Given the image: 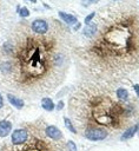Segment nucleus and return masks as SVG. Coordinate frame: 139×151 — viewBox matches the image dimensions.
I'll list each match as a JSON object with an SVG mask.
<instances>
[{
    "label": "nucleus",
    "mask_w": 139,
    "mask_h": 151,
    "mask_svg": "<svg viewBox=\"0 0 139 151\" xmlns=\"http://www.w3.org/2000/svg\"><path fill=\"white\" fill-rule=\"evenodd\" d=\"M95 32L73 51L85 78L124 80L139 68V5L119 0L94 15Z\"/></svg>",
    "instance_id": "f257e3e1"
},
{
    "label": "nucleus",
    "mask_w": 139,
    "mask_h": 151,
    "mask_svg": "<svg viewBox=\"0 0 139 151\" xmlns=\"http://www.w3.org/2000/svg\"><path fill=\"white\" fill-rule=\"evenodd\" d=\"M121 81L84 78L71 93V120L86 139L104 140L139 123V99Z\"/></svg>",
    "instance_id": "f03ea898"
},
{
    "label": "nucleus",
    "mask_w": 139,
    "mask_h": 151,
    "mask_svg": "<svg viewBox=\"0 0 139 151\" xmlns=\"http://www.w3.org/2000/svg\"><path fill=\"white\" fill-rule=\"evenodd\" d=\"M64 32V28L59 33L25 32L15 42H5L4 52L12 59L0 64L1 72L12 76L24 91L42 93L54 90L64 81L70 67L71 48Z\"/></svg>",
    "instance_id": "7ed1b4c3"
},
{
    "label": "nucleus",
    "mask_w": 139,
    "mask_h": 151,
    "mask_svg": "<svg viewBox=\"0 0 139 151\" xmlns=\"http://www.w3.org/2000/svg\"><path fill=\"white\" fill-rule=\"evenodd\" d=\"M64 150H65L64 146L57 147L48 140L32 138L28 142H25L24 145H21V146L6 147L5 151H64Z\"/></svg>",
    "instance_id": "20e7f679"
},
{
    "label": "nucleus",
    "mask_w": 139,
    "mask_h": 151,
    "mask_svg": "<svg viewBox=\"0 0 139 151\" xmlns=\"http://www.w3.org/2000/svg\"><path fill=\"white\" fill-rule=\"evenodd\" d=\"M31 29L37 34H46L51 28L46 20L44 19H35L31 24Z\"/></svg>",
    "instance_id": "39448f33"
},
{
    "label": "nucleus",
    "mask_w": 139,
    "mask_h": 151,
    "mask_svg": "<svg viewBox=\"0 0 139 151\" xmlns=\"http://www.w3.org/2000/svg\"><path fill=\"white\" fill-rule=\"evenodd\" d=\"M45 134L51 139V140H55V142H59L62 139V132L57 127V126H53V125H48L46 126L45 129Z\"/></svg>",
    "instance_id": "423d86ee"
},
{
    "label": "nucleus",
    "mask_w": 139,
    "mask_h": 151,
    "mask_svg": "<svg viewBox=\"0 0 139 151\" xmlns=\"http://www.w3.org/2000/svg\"><path fill=\"white\" fill-rule=\"evenodd\" d=\"M27 140V131L24 129H18L14 132H12V143L14 145L24 144Z\"/></svg>",
    "instance_id": "0eeeda50"
},
{
    "label": "nucleus",
    "mask_w": 139,
    "mask_h": 151,
    "mask_svg": "<svg viewBox=\"0 0 139 151\" xmlns=\"http://www.w3.org/2000/svg\"><path fill=\"white\" fill-rule=\"evenodd\" d=\"M138 125H139V123H137V124H133L132 126H130V127H127L123 133H121V136H120V140H123V142H125V140H127V139H130V138H132L134 134H135V132L138 131Z\"/></svg>",
    "instance_id": "6e6552de"
},
{
    "label": "nucleus",
    "mask_w": 139,
    "mask_h": 151,
    "mask_svg": "<svg viewBox=\"0 0 139 151\" xmlns=\"http://www.w3.org/2000/svg\"><path fill=\"white\" fill-rule=\"evenodd\" d=\"M58 14H59L60 19H61L64 22H66L67 25H75V24L78 22L77 18H75L74 15H72V14H68V13H65V12H61V11H60Z\"/></svg>",
    "instance_id": "1a4fd4ad"
},
{
    "label": "nucleus",
    "mask_w": 139,
    "mask_h": 151,
    "mask_svg": "<svg viewBox=\"0 0 139 151\" xmlns=\"http://www.w3.org/2000/svg\"><path fill=\"white\" fill-rule=\"evenodd\" d=\"M11 130H12V124L8 120H1L0 122V137L8 136Z\"/></svg>",
    "instance_id": "9d476101"
},
{
    "label": "nucleus",
    "mask_w": 139,
    "mask_h": 151,
    "mask_svg": "<svg viewBox=\"0 0 139 151\" xmlns=\"http://www.w3.org/2000/svg\"><path fill=\"white\" fill-rule=\"evenodd\" d=\"M7 99H8V101H9V104H12L15 109H22L24 107V100L22 99H20V98H18V97H15L14 94H7Z\"/></svg>",
    "instance_id": "9b49d317"
},
{
    "label": "nucleus",
    "mask_w": 139,
    "mask_h": 151,
    "mask_svg": "<svg viewBox=\"0 0 139 151\" xmlns=\"http://www.w3.org/2000/svg\"><path fill=\"white\" fill-rule=\"evenodd\" d=\"M41 106H42V109L46 110V111H53L54 107H55L53 100H52L51 98H48V97H44V98L41 99Z\"/></svg>",
    "instance_id": "f8f14e48"
},
{
    "label": "nucleus",
    "mask_w": 139,
    "mask_h": 151,
    "mask_svg": "<svg viewBox=\"0 0 139 151\" xmlns=\"http://www.w3.org/2000/svg\"><path fill=\"white\" fill-rule=\"evenodd\" d=\"M64 122H65V126L72 132V133H78V131H77V129H75V126H74V124L72 123V120L70 119V118H67V117H64Z\"/></svg>",
    "instance_id": "ddd939ff"
},
{
    "label": "nucleus",
    "mask_w": 139,
    "mask_h": 151,
    "mask_svg": "<svg viewBox=\"0 0 139 151\" xmlns=\"http://www.w3.org/2000/svg\"><path fill=\"white\" fill-rule=\"evenodd\" d=\"M19 15H20L21 18L28 17V15H29V11L27 9V7H21V8L19 9Z\"/></svg>",
    "instance_id": "4468645a"
},
{
    "label": "nucleus",
    "mask_w": 139,
    "mask_h": 151,
    "mask_svg": "<svg viewBox=\"0 0 139 151\" xmlns=\"http://www.w3.org/2000/svg\"><path fill=\"white\" fill-rule=\"evenodd\" d=\"M95 2H98V0H81V5L84 7H88V6H91L92 4H95Z\"/></svg>",
    "instance_id": "2eb2a0df"
},
{
    "label": "nucleus",
    "mask_w": 139,
    "mask_h": 151,
    "mask_svg": "<svg viewBox=\"0 0 139 151\" xmlns=\"http://www.w3.org/2000/svg\"><path fill=\"white\" fill-rule=\"evenodd\" d=\"M94 15H95V12H92L91 14H88V15L85 18V25H88V24L94 19Z\"/></svg>",
    "instance_id": "dca6fc26"
},
{
    "label": "nucleus",
    "mask_w": 139,
    "mask_h": 151,
    "mask_svg": "<svg viewBox=\"0 0 139 151\" xmlns=\"http://www.w3.org/2000/svg\"><path fill=\"white\" fill-rule=\"evenodd\" d=\"M67 149H68V151H77V146H75V144L72 142V140H70V142H67Z\"/></svg>",
    "instance_id": "f3484780"
},
{
    "label": "nucleus",
    "mask_w": 139,
    "mask_h": 151,
    "mask_svg": "<svg viewBox=\"0 0 139 151\" xmlns=\"http://www.w3.org/2000/svg\"><path fill=\"white\" fill-rule=\"evenodd\" d=\"M133 90H134V92H135V96H137L138 99H139V85H138V84H134V85H133Z\"/></svg>",
    "instance_id": "a211bd4d"
},
{
    "label": "nucleus",
    "mask_w": 139,
    "mask_h": 151,
    "mask_svg": "<svg viewBox=\"0 0 139 151\" xmlns=\"http://www.w3.org/2000/svg\"><path fill=\"white\" fill-rule=\"evenodd\" d=\"M62 107H64V103H62V101H59V103H58V106H57V109H58V110H61Z\"/></svg>",
    "instance_id": "6ab92c4d"
},
{
    "label": "nucleus",
    "mask_w": 139,
    "mask_h": 151,
    "mask_svg": "<svg viewBox=\"0 0 139 151\" xmlns=\"http://www.w3.org/2000/svg\"><path fill=\"white\" fill-rule=\"evenodd\" d=\"M80 27H81V24H79V22H77V24H75V27H74V31H78V29H79Z\"/></svg>",
    "instance_id": "aec40b11"
},
{
    "label": "nucleus",
    "mask_w": 139,
    "mask_h": 151,
    "mask_svg": "<svg viewBox=\"0 0 139 151\" xmlns=\"http://www.w3.org/2000/svg\"><path fill=\"white\" fill-rule=\"evenodd\" d=\"M4 106V99H2V96L0 94V109Z\"/></svg>",
    "instance_id": "412c9836"
},
{
    "label": "nucleus",
    "mask_w": 139,
    "mask_h": 151,
    "mask_svg": "<svg viewBox=\"0 0 139 151\" xmlns=\"http://www.w3.org/2000/svg\"><path fill=\"white\" fill-rule=\"evenodd\" d=\"M29 1H32V2H35V1H37V0H29Z\"/></svg>",
    "instance_id": "4be33fe9"
},
{
    "label": "nucleus",
    "mask_w": 139,
    "mask_h": 151,
    "mask_svg": "<svg viewBox=\"0 0 139 151\" xmlns=\"http://www.w3.org/2000/svg\"><path fill=\"white\" fill-rule=\"evenodd\" d=\"M138 132H139V125H138Z\"/></svg>",
    "instance_id": "5701e85b"
},
{
    "label": "nucleus",
    "mask_w": 139,
    "mask_h": 151,
    "mask_svg": "<svg viewBox=\"0 0 139 151\" xmlns=\"http://www.w3.org/2000/svg\"><path fill=\"white\" fill-rule=\"evenodd\" d=\"M113 1H119V0H113Z\"/></svg>",
    "instance_id": "b1692460"
}]
</instances>
